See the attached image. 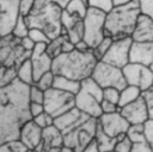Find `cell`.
<instances>
[{
  "label": "cell",
  "instance_id": "12",
  "mask_svg": "<svg viewBox=\"0 0 153 152\" xmlns=\"http://www.w3.org/2000/svg\"><path fill=\"white\" fill-rule=\"evenodd\" d=\"M20 0H0V36L12 34L13 28L20 16Z\"/></svg>",
  "mask_w": 153,
  "mask_h": 152
},
{
  "label": "cell",
  "instance_id": "44",
  "mask_svg": "<svg viewBox=\"0 0 153 152\" xmlns=\"http://www.w3.org/2000/svg\"><path fill=\"white\" fill-rule=\"evenodd\" d=\"M100 107H102V111H103V114H111V113L120 111V107H118V104L112 103V102H109V101H105V99L102 101Z\"/></svg>",
  "mask_w": 153,
  "mask_h": 152
},
{
  "label": "cell",
  "instance_id": "54",
  "mask_svg": "<svg viewBox=\"0 0 153 152\" xmlns=\"http://www.w3.org/2000/svg\"><path fill=\"white\" fill-rule=\"evenodd\" d=\"M82 1H84V2H86V4L88 5V0H82Z\"/></svg>",
  "mask_w": 153,
  "mask_h": 152
},
{
  "label": "cell",
  "instance_id": "55",
  "mask_svg": "<svg viewBox=\"0 0 153 152\" xmlns=\"http://www.w3.org/2000/svg\"><path fill=\"white\" fill-rule=\"evenodd\" d=\"M32 152H39V151H37V150H32Z\"/></svg>",
  "mask_w": 153,
  "mask_h": 152
},
{
  "label": "cell",
  "instance_id": "28",
  "mask_svg": "<svg viewBox=\"0 0 153 152\" xmlns=\"http://www.w3.org/2000/svg\"><path fill=\"white\" fill-rule=\"evenodd\" d=\"M29 31H30V26L26 22V18L20 14L14 28H13L12 35H14L16 37H19V38H24V37L29 36Z\"/></svg>",
  "mask_w": 153,
  "mask_h": 152
},
{
  "label": "cell",
  "instance_id": "40",
  "mask_svg": "<svg viewBox=\"0 0 153 152\" xmlns=\"http://www.w3.org/2000/svg\"><path fill=\"white\" fill-rule=\"evenodd\" d=\"M146 105H147V109H148V115H149V118H153V86H151L149 89L142 91L141 93Z\"/></svg>",
  "mask_w": 153,
  "mask_h": 152
},
{
  "label": "cell",
  "instance_id": "34",
  "mask_svg": "<svg viewBox=\"0 0 153 152\" xmlns=\"http://www.w3.org/2000/svg\"><path fill=\"white\" fill-rule=\"evenodd\" d=\"M131 147H133V141L129 139L127 134H123L117 138V142L115 145L114 152H130Z\"/></svg>",
  "mask_w": 153,
  "mask_h": 152
},
{
  "label": "cell",
  "instance_id": "6",
  "mask_svg": "<svg viewBox=\"0 0 153 152\" xmlns=\"http://www.w3.org/2000/svg\"><path fill=\"white\" fill-rule=\"evenodd\" d=\"M98 128V118L88 117L79 126L74 127L69 132L63 134V141L66 146L75 150V152H82L88 142L96 138Z\"/></svg>",
  "mask_w": 153,
  "mask_h": 152
},
{
  "label": "cell",
  "instance_id": "56",
  "mask_svg": "<svg viewBox=\"0 0 153 152\" xmlns=\"http://www.w3.org/2000/svg\"><path fill=\"white\" fill-rule=\"evenodd\" d=\"M0 39H1V36H0Z\"/></svg>",
  "mask_w": 153,
  "mask_h": 152
},
{
  "label": "cell",
  "instance_id": "19",
  "mask_svg": "<svg viewBox=\"0 0 153 152\" xmlns=\"http://www.w3.org/2000/svg\"><path fill=\"white\" fill-rule=\"evenodd\" d=\"M130 62L149 67L153 71V42H134L130 49Z\"/></svg>",
  "mask_w": 153,
  "mask_h": 152
},
{
  "label": "cell",
  "instance_id": "8",
  "mask_svg": "<svg viewBox=\"0 0 153 152\" xmlns=\"http://www.w3.org/2000/svg\"><path fill=\"white\" fill-rule=\"evenodd\" d=\"M103 89L105 87H116L122 90L127 86V81L123 75V71L120 67L110 65L99 60L91 75Z\"/></svg>",
  "mask_w": 153,
  "mask_h": 152
},
{
  "label": "cell",
  "instance_id": "36",
  "mask_svg": "<svg viewBox=\"0 0 153 152\" xmlns=\"http://www.w3.org/2000/svg\"><path fill=\"white\" fill-rule=\"evenodd\" d=\"M44 96H45V91H43L41 87H38L36 84L30 86L29 90V98H30V103H42L44 102Z\"/></svg>",
  "mask_w": 153,
  "mask_h": 152
},
{
  "label": "cell",
  "instance_id": "20",
  "mask_svg": "<svg viewBox=\"0 0 153 152\" xmlns=\"http://www.w3.org/2000/svg\"><path fill=\"white\" fill-rule=\"evenodd\" d=\"M88 117H91V116L86 115L85 113L79 110L76 107H74V108L69 109L67 113L56 117L54 124L62 132V134H65V133L69 132L71 129H73L74 127L79 126L81 122H84Z\"/></svg>",
  "mask_w": 153,
  "mask_h": 152
},
{
  "label": "cell",
  "instance_id": "17",
  "mask_svg": "<svg viewBox=\"0 0 153 152\" xmlns=\"http://www.w3.org/2000/svg\"><path fill=\"white\" fill-rule=\"evenodd\" d=\"M62 32L75 44L84 39V18L71 14L66 10L62 11Z\"/></svg>",
  "mask_w": 153,
  "mask_h": 152
},
{
  "label": "cell",
  "instance_id": "24",
  "mask_svg": "<svg viewBox=\"0 0 153 152\" xmlns=\"http://www.w3.org/2000/svg\"><path fill=\"white\" fill-rule=\"evenodd\" d=\"M96 141L99 146L100 152H114L115 150V145L117 142V138H112L110 135H108L98 124L97 132H96Z\"/></svg>",
  "mask_w": 153,
  "mask_h": 152
},
{
  "label": "cell",
  "instance_id": "49",
  "mask_svg": "<svg viewBox=\"0 0 153 152\" xmlns=\"http://www.w3.org/2000/svg\"><path fill=\"white\" fill-rule=\"evenodd\" d=\"M131 1H134V0H112V4H114V6H123Z\"/></svg>",
  "mask_w": 153,
  "mask_h": 152
},
{
  "label": "cell",
  "instance_id": "50",
  "mask_svg": "<svg viewBox=\"0 0 153 152\" xmlns=\"http://www.w3.org/2000/svg\"><path fill=\"white\" fill-rule=\"evenodd\" d=\"M69 1L71 0H54V2H56L60 7H62V8H66V6L69 4Z\"/></svg>",
  "mask_w": 153,
  "mask_h": 152
},
{
  "label": "cell",
  "instance_id": "7",
  "mask_svg": "<svg viewBox=\"0 0 153 152\" xmlns=\"http://www.w3.org/2000/svg\"><path fill=\"white\" fill-rule=\"evenodd\" d=\"M105 18L106 12L88 7L87 13L84 18V41L94 48L106 35H105Z\"/></svg>",
  "mask_w": 153,
  "mask_h": 152
},
{
  "label": "cell",
  "instance_id": "41",
  "mask_svg": "<svg viewBox=\"0 0 153 152\" xmlns=\"http://www.w3.org/2000/svg\"><path fill=\"white\" fill-rule=\"evenodd\" d=\"M141 14H145L153 19V0H139Z\"/></svg>",
  "mask_w": 153,
  "mask_h": 152
},
{
  "label": "cell",
  "instance_id": "39",
  "mask_svg": "<svg viewBox=\"0 0 153 152\" xmlns=\"http://www.w3.org/2000/svg\"><path fill=\"white\" fill-rule=\"evenodd\" d=\"M88 7L109 12L114 7V4H112V0H88Z\"/></svg>",
  "mask_w": 153,
  "mask_h": 152
},
{
  "label": "cell",
  "instance_id": "51",
  "mask_svg": "<svg viewBox=\"0 0 153 152\" xmlns=\"http://www.w3.org/2000/svg\"><path fill=\"white\" fill-rule=\"evenodd\" d=\"M61 151V147H50V148H44L39 152H60Z\"/></svg>",
  "mask_w": 153,
  "mask_h": 152
},
{
  "label": "cell",
  "instance_id": "27",
  "mask_svg": "<svg viewBox=\"0 0 153 152\" xmlns=\"http://www.w3.org/2000/svg\"><path fill=\"white\" fill-rule=\"evenodd\" d=\"M63 10H66L67 12H69L71 14H74L76 17L85 18L87 10H88V5L86 2H84L82 0H71L69 4Z\"/></svg>",
  "mask_w": 153,
  "mask_h": 152
},
{
  "label": "cell",
  "instance_id": "1",
  "mask_svg": "<svg viewBox=\"0 0 153 152\" xmlns=\"http://www.w3.org/2000/svg\"><path fill=\"white\" fill-rule=\"evenodd\" d=\"M30 86L16 79L0 87V145L19 139L22 127L30 120Z\"/></svg>",
  "mask_w": 153,
  "mask_h": 152
},
{
  "label": "cell",
  "instance_id": "18",
  "mask_svg": "<svg viewBox=\"0 0 153 152\" xmlns=\"http://www.w3.org/2000/svg\"><path fill=\"white\" fill-rule=\"evenodd\" d=\"M42 138H43V129L33 120L27 121L20 129L19 140L29 150H36L42 142Z\"/></svg>",
  "mask_w": 153,
  "mask_h": 152
},
{
  "label": "cell",
  "instance_id": "57",
  "mask_svg": "<svg viewBox=\"0 0 153 152\" xmlns=\"http://www.w3.org/2000/svg\"><path fill=\"white\" fill-rule=\"evenodd\" d=\"M152 86H153V85H152Z\"/></svg>",
  "mask_w": 153,
  "mask_h": 152
},
{
  "label": "cell",
  "instance_id": "43",
  "mask_svg": "<svg viewBox=\"0 0 153 152\" xmlns=\"http://www.w3.org/2000/svg\"><path fill=\"white\" fill-rule=\"evenodd\" d=\"M35 4H36V0H20V4H19L20 14L24 17L30 14L35 7Z\"/></svg>",
  "mask_w": 153,
  "mask_h": 152
},
{
  "label": "cell",
  "instance_id": "14",
  "mask_svg": "<svg viewBox=\"0 0 153 152\" xmlns=\"http://www.w3.org/2000/svg\"><path fill=\"white\" fill-rule=\"evenodd\" d=\"M102 101L103 99H100L99 97L94 96L93 93L81 87H80V91L75 95V107L82 113H85L86 115L94 118H99L103 114L102 107H100Z\"/></svg>",
  "mask_w": 153,
  "mask_h": 152
},
{
  "label": "cell",
  "instance_id": "35",
  "mask_svg": "<svg viewBox=\"0 0 153 152\" xmlns=\"http://www.w3.org/2000/svg\"><path fill=\"white\" fill-rule=\"evenodd\" d=\"M29 37L35 42V44H37V43H45V44H48L51 41L44 31H42V30L37 29V28H31L30 29Z\"/></svg>",
  "mask_w": 153,
  "mask_h": 152
},
{
  "label": "cell",
  "instance_id": "21",
  "mask_svg": "<svg viewBox=\"0 0 153 152\" xmlns=\"http://www.w3.org/2000/svg\"><path fill=\"white\" fill-rule=\"evenodd\" d=\"M131 38L134 42H153V19L140 14Z\"/></svg>",
  "mask_w": 153,
  "mask_h": 152
},
{
  "label": "cell",
  "instance_id": "52",
  "mask_svg": "<svg viewBox=\"0 0 153 152\" xmlns=\"http://www.w3.org/2000/svg\"><path fill=\"white\" fill-rule=\"evenodd\" d=\"M60 152H75V150L72 148V147H69V146L63 145V146L61 147V151H60Z\"/></svg>",
  "mask_w": 153,
  "mask_h": 152
},
{
  "label": "cell",
  "instance_id": "22",
  "mask_svg": "<svg viewBox=\"0 0 153 152\" xmlns=\"http://www.w3.org/2000/svg\"><path fill=\"white\" fill-rule=\"evenodd\" d=\"M63 145H65V141H63L62 132L55 124H53L43 129L42 142L36 150L42 151L44 148H50V147H62Z\"/></svg>",
  "mask_w": 153,
  "mask_h": 152
},
{
  "label": "cell",
  "instance_id": "4",
  "mask_svg": "<svg viewBox=\"0 0 153 152\" xmlns=\"http://www.w3.org/2000/svg\"><path fill=\"white\" fill-rule=\"evenodd\" d=\"M35 42L27 36L24 38L10 34L0 39V68L17 73L19 67L31 56Z\"/></svg>",
  "mask_w": 153,
  "mask_h": 152
},
{
  "label": "cell",
  "instance_id": "38",
  "mask_svg": "<svg viewBox=\"0 0 153 152\" xmlns=\"http://www.w3.org/2000/svg\"><path fill=\"white\" fill-rule=\"evenodd\" d=\"M120 93H121V90H118L116 87H105V89H103V99L118 104Z\"/></svg>",
  "mask_w": 153,
  "mask_h": 152
},
{
  "label": "cell",
  "instance_id": "46",
  "mask_svg": "<svg viewBox=\"0 0 153 152\" xmlns=\"http://www.w3.org/2000/svg\"><path fill=\"white\" fill-rule=\"evenodd\" d=\"M44 111H45L44 104H42V103H30V114H31L32 118L38 116L39 114H42Z\"/></svg>",
  "mask_w": 153,
  "mask_h": 152
},
{
  "label": "cell",
  "instance_id": "45",
  "mask_svg": "<svg viewBox=\"0 0 153 152\" xmlns=\"http://www.w3.org/2000/svg\"><path fill=\"white\" fill-rule=\"evenodd\" d=\"M130 152H153L152 147L148 145L146 140L139 141V142H133V147Z\"/></svg>",
  "mask_w": 153,
  "mask_h": 152
},
{
  "label": "cell",
  "instance_id": "16",
  "mask_svg": "<svg viewBox=\"0 0 153 152\" xmlns=\"http://www.w3.org/2000/svg\"><path fill=\"white\" fill-rule=\"evenodd\" d=\"M120 111L130 124H142L149 118L148 109L142 96L136 101L120 108Z\"/></svg>",
  "mask_w": 153,
  "mask_h": 152
},
{
  "label": "cell",
  "instance_id": "32",
  "mask_svg": "<svg viewBox=\"0 0 153 152\" xmlns=\"http://www.w3.org/2000/svg\"><path fill=\"white\" fill-rule=\"evenodd\" d=\"M26 146L19 140H10L0 145V152H25Z\"/></svg>",
  "mask_w": 153,
  "mask_h": 152
},
{
  "label": "cell",
  "instance_id": "31",
  "mask_svg": "<svg viewBox=\"0 0 153 152\" xmlns=\"http://www.w3.org/2000/svg\"><path fill=\"white\" fill-rule=\"evenodd\" d=\"M112 42H114V38H112V37L105 36V37L93 48V53H94V55H96V57H97L98 60H102V59H103V56L106 54V51L109 50V48H110V45L112 44Z\"/></svg>",
  "mask_w": 153,
  "mask_h": 152
},
{
  "label": "cell",
  "instance_id": "15",
  "mask_svg": "<svg viewBox=\"0 0 153 152\" xmlns=\"http://www.w3.org/2000/svg\"><path fill=\"white\" fill-rule=\"evenodd\" d=\"M33 73H35V83L36 80L43 75L44 73L51 71L53 66V57L47 53V44L45 43H37L33 47V50L30 56Z\"/></svg>",
  "mask_w": 153,
  "mask_h": 152
},
{
  "label": "cell",
  "instance_id": "53",
  "mask_svg": "<svg viewBox=\"0 0 153 152\" xmlns=\"http://www.w3.org/2000/svg\"><path fill=\"white\" fill-rule=\"evenodd\" d=\"M25 152H32V150H29V148H27V150H26Z\"/></svg>",
  "mask_w": 153,
  "mask_h": 152
},
{
  "label": "cell",
  "instance_id": "13",
  "mask_svg": "<svg viewBox=\"0 0 153 152\" xmlns=\"http://www.w3.org/2000/svg\"><path fill=\"white\" fill-rule=\"evenodd\" d=\"M98 124L108 135L112 138H118L120 135L127 134V130L130 126L121 111L102 114V116L98 118Z\"/></svg>",
  "mask_w": 153,
  "mask_h": 152
},
{
  "label": "cell",
  "instance_id": "42",
  "mask_svg": "<svg viewBox=\"0 0 153 152\" xmlns=\"http://www.w3.org/2000/svg\"><path fill=\"white\" fill-rule=\"evenodd\" d=\"M145 139L153 150V118H148L145 123Z\"/></svg>",
  "mask_w": 153,
  "mask_h": 152
},
{
  "label": "cell",
  "instance_id": "2",
  "mask_svg": "<svg viewBox=\"0 0 153 152\" xmlns=\"http://www.w3.org/2000/svg\"><path fill=\"white\" fill-rule=\"evenodd\" d=\"M99 60L96 57L93 49L79 51L76 49L69 53H62L53 59L51 71L55 75H63L78 81L92 75V72Z\"/></svg>",
  "mask_w": 153,
  "mask_h": 152
},
{
  "label": "cell",
  "instance_id": "48",
  "mask_svg": "<svg viewBox=\"0 0 153 152\" xmlns=\"http://www.w3.org/2000/svg\"><path fill=\"white\" fill-rule=\"evenodd\" d=\"M75 49L79 50V51H87V50H90V49H92V48H90V45H88L84 39H81V41H79L78 43H75Z\"/></svg>",
  "mask_w": 153,
  "mask_h": 152
},
{
  "label": "cell",
  "instance_id": "23",
  "mask_svg": "<svg viewBox=\"0 0 153 152\" xmlns=\"http://www.w3.org/2000/svg\"><path fill=\"white\" fill-rule=\"evenodd\" d=\"M54 87L72 95H76L80 91L81 87V81L63 77V75H55V81H54Z\"/></svg>",
  "mask_w": 153,
  "mask_h": 152
},
{
  "label": "cell",
  "instance_id": "9",
  "mask_svg": "<svg viewBox=\"0 0 153 152\" xmlns=\"http://www.w3.org/2000/svg\"><path fill=\"white\" fill-rule=\"evenodd\" d=\"M43 104L45 111L56 118L75 107V96L51 87L45 91Z\"/></svg>",
  "mask_w": 153,
  "mask_h": 152
},
{
  "label": "cell",
  "instance_id": "10",
  "mask_svg": "<svg viewBox=\"0 0 153 152\" xmlns=\"http://www.w3.org/2000/svg\"><path fill=\"white\" fill-rule=\"evenodd\" d=\"M122 71L127 85L137 86L141 91H145L153 85V71L147 66L129 62L122 68Z\"/></svg>",
  "mask_w": 153,
  "mask_h": 152
},
{
  "label": "cell",
  "instance_id": "25",
  "mask_svg": "<svg viewBox=\"0 0 153 152\" xmlns=\"http://www.w3.org/2000/svg\"><path fill=\"white\" fill-rule=\"evenodd\" d=\"M141 93H142V91L137 86L127 85L126 87H123L121 90V93H120V102H118L120 108L136 101L139 97H141Z\"/></svg>",
  "mask_w": 153,
  "mask_h": 152
},
{
  "label": "cell",
  "instance_id": "30",
  "mask_svg": "<svg viewBox=\"0 0 153 152\" xmlns=\"http://www.w3.org/2000/svg\"><path fill=\"white\" fill-rule=\"evenodd\" d=\"M127 135L129 136V139L133 142H139V141H143L145 139V126L142 124H130L128 130H127Z\"/></svg>",
  "mask_w": 153,
  "mask_h": 152
},
{
  "label": "cell",
  "instance_id": "3",
  "mask_svg": "<svg viewBox=\"0 0 153 152\" xmlns=\"http://www.w3.org/2000/svg\"><path fill=\"white\" fill-rule=\"evenodd\" d=\"M140 14L139 0H134L123 6H114L109 12H106L105 35L114 39L131 37Z\"/></svg>",
  "mask_w": 153,
  "mask_h": 152
},
{
  "label": "cell",
  "instance_id": "11",
  "mask_svg": "<svg viewBox=\"0 0 153 152\" xmlns=\"http://www.w3.org/2000/svg\"><path fill=\"white\" fill-rule=\"evenodd\" d=\"M133 44L131 37L115 38L110 45L106 54L103 56L102 61L114 65L116 67L123 68L127 63L130 62V49Z\"/></svg>",
  "mask_w": 153,
  "mask_h": 152
},
{
  "label": "cell",
  "instance_id": "5",
  "mask_svg": "<svg viewBox=\"0 0 153 152\" xmlns=\"http://www.w3.org/2000/svg\"><path fill=\"white\" fill-rule=\"evenodd\" d=\"M62 7L51 1L39 6H35L31 13L25 18L30 29L37 28L44 31L50 39H54L62 34Z\"/></svg>",
  "mask_w": 153,
  "mask_h": 152
},
{
  "label": "cell",
  "instance_id": "47",
  "mask_svg": "<svg viewBox=\"0 0 153 152\" xmlns=\"http://www.w3.org/2000/svg\"><path fill=\"white\" fill-rule=\"evenodd\" d=\"M82 152H100L99 146H98L96 139H93L91 142H88V144L86 145V147L82 150Z\"/></svg>",
  "mask_w": 153,
  "mask_h": 152
},
{
  "label": "cell",
  "instance_id": "29",
  "mask_svg": "<svg viewBox=\"0 0 153 152\" xmlns=\"http://www.w3.org/2000/svg\"><path fill=\"white\" fill-rule=\"evenodd\" d=\"M63 38H65V34H61L59 37L51 39L48 44H47V53L55 59L56 56H59L60 54H62V43H63Z\"/></svg>",
  "mask_w": 153,
  "mask_h": 152
},
{
  "label": "cell",
  "instance_id": "33",
  "mask_svg": "<svg viewBox=\"0 0 153 152\" xmlns=\"http://www.w3.org/2000/svg\"><path fill=\"white\" fill-rule=\"evenodd\" d=\"M54 81H55V74L53 71H49L47 73H44L43 75H41L37 80H36V85L38 87H41L43 91H47L51 87H54Z\"/></svg>",
  "mask_w": 153,
  "mask_h": 152
},
{
  "label": "cell",
  "instance_id": "26",
  "mask_svg": "<svg viewBox=\"0 0 153 152\" xmlns=\"http://www.w3.org/2000/svg\"><path fill=\"white\" fill-rule=\"evenodd\" d=\"M17 79H19L22 83L31 86L35 84V73H33V67L31 63V60L27 59L18 69V75Z\"/></svg>",
  "mask_w": 153,
  "mask_h": 152
},
{
  "label": "cell",
  "instance_id": "37",
  "mask_svg": "<svg viewBox=\"0 0 153 152\" xmlns=\"http://www.w3.org/2000/svg\"><path fill=\"white\" fill-rule=\"evenodd\" d=\"M32 120H33V121H35L42 129H44V128H47V127H49V126H53L54 122H55V118H54L50 114H48L47 111L39 114L38 116L33 117Z\"/></svg>",
  "mask_w": 153,
  "mask_h": 152
}]
</instances>
